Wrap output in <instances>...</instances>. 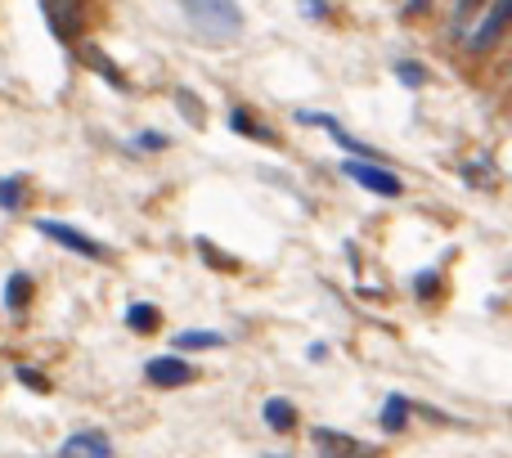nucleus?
<instances>
[{
    "instance_id": "obj_14",
    "label": "nucleus",
    "mask_w": 512,
    "mask_h": 458,
    "mask_svg": "<svg viewBox=\"0 0 512 458\" xmlns=\"http://www.w3.org/2000/svg\"><path fill=\"white\" fill-rule=\"evenodd\" d=\"M126 328H131V333H153V328H158V310L153 306H131L126 310Z\"/></svg>"
},
{
    "instance_id": "obj_13",
    "label": "nucleus",
    "mask_w": 512,
    "mask_h": 458,
    "mask_svg": "<svg viewBox=\"0 0 512 458\" xmlns=\"http://www.w3.org/2000/svg\"><path fill=\"white\" fill-rule=\"evenodd\" d=\"M32 292H36V283L27 279V274H9V283H5V306H9V310H27Z\"/></svg>"
},
{
    "instance_id": "obj_16",
    "label": "nucleus",
    "mask_w": 512,
    "mask_h": 458,
    "mask_svg": "<svg viewBox=\"0 0 512 458\" xmlns=\"http://www.w3.org/2000/svg\"><path fill=\"white\" fill-rule=\"evenodd\" d=\"M396 77H400V86H409V90H423L427 86V68H423V63H414V59H400L396 63Z\"/></svg>"
},
{
    "instance_id": "obj_24",
    "label": "nucleus",
    "mask_w": 512,
    "mask_h": 458,
    "mask_svg": "<svg viewBox=\"0 0 512 458\" xmlns=\"http://www.w3.org/2000/svg\"><path fill=\"white\" fill-rule=\"evenodd\" d=\"M301 9H306L310 18H328V5H324V0H301Z\"/></svg>"
},
{
    "instance_id": "obj_15",
    "label": "nucleus",
    "mask_w": 512,
    "mask_h": 458,
    "mask_svg": "<svg viewBox=\"0 0 512 458\" xmlns=\"http://www.w3.org/2000/svg\"><path fill=\"white\" fill-rule=\"evenodd\" d=\"M176 108L198 126V131L207 126V108H203V99H198V95H189V90H176Z\"/></svg>"
},
{
    "instance_id": "obj_9",
    "label": "nucleus",
    "mask_w": 512,
    "mask_h": 458,
    "mask_svg": "<svg viewBox=\"0 0 512 458\" xmlns=\"http://www.w3.org/2000/svg\"><path fill=\"white\" fill-rule=\"evenodd\" d=\"M261 418H265V427H270V432H292V427H297V405H292V400H283V396H270L261 405Z\"/></svg>"
},
{
    "instance_id": "obj_2",
    "label": "nucleus",
    "mask_w": 512,
    "mask_h": 458,
    "mask_svg": "<svg viewBox=\"0 0 512 458\" xmlns=\"http://www.w3.org/2000/svg\"><path fill=\"white\" fill-rule=\"evenodd\" d=\"M508 23H512V0H490V9L481 14V23L468 32V54H486V50H495L499 41H504V32H508Z\"/></svg>"
},
{
    "instance_id": "obj_1",
    "label": "nucleus",
    "mask_w": 512,
    "mask_h": 458,
    "mask_svg": "<svg viewBox=\"0 0 512 458\" xmlns=\"http://www.w3.org/2000/svg\"><path fill=\"white\" fill-rule=\"evenodd\" d=\"M180 9L212 41H239L243 36V9L234 0H180Z\"/></svg>"
},
{
    "instance_id": "obj_23",
    "label": "nucleus",
    "mask_w": 512,
    "mask_h": 458,
    "mask_svg": "<svg viewBox=\"0 0 512 458\" xmlns=\"http://www.w3.org/2000/svg\"><path fill=\"white\" fill-rule=\"evenodd\" d=\"M135 144H140V149H167V135H153V131H144Z\"/></svg>"
},
{
    "instance_id": "obj_12",
    "label": "nucleus",
    "mask_w": 512,
    "mask_h": 458,
    "mask_svg": "<svg viewBox=\"0 0 512 458\" xmlns=\"http://www.w3.org/2000/svg\"><path fill=\"white\" fill-rule=\"evenodd\" d=\"M180 351H216V346H225L221 333H212V328H185V333L176 337Z\"/></svg>"
},
{
    "instance_id": "obj_18",
    "label": "nucleus",
    "mask_w": 512,
    "mask_h": 458,
    "mask_svg": "<svg viewBox=\"0 0 512 458\" xmlns=\"http://www.w3.org/2000/svg\"><path fill=\"white\" fill-rule=\"evenodd\" d=\"M81 54H86V59H90V68H99V72H104V77H108V81H113V86H117V90H126V77H122V72H117V68H113V63H108V59H104V54H99V50H95V45H86V50H81Z\"/></svg>"
},
{
    "instance_id": "obj_10",
    "label": "nucleus",
    "mask_w": 512,
    "mask_h": 458,
    "mask_svg": "<svg viewBox=\"0 0 512 458\" xmlns=\"http://www.w3.org/2000/svg\"><path fill=\"white\" fill-rule=\"evenodd\" d=\"M230 131L248 135V140H261V144H279V135L270 131V126H261L248 108H230Z\"/></svg>"
},
{
    "instance_id": "obj_25",
    "label": "nucleus",
    "mask_w": 512,
    "mask_h": 458,
    "mask_svg": "<svg viewBox=\"0 0 512 458\" xmlns=\"http://www.w3.org/2000/svg\"><path fill=\"white\" fill-rule=\"evenodd\" d=\"M427 5H432V0H405V14H423Z\"/></svg>"
},
{
    "instance_id": "obj_6",
    "label": "nucleus",
    "mask_w": 512,
    "mask_h": 458,
    "mask_svg": "<svg viewBox=\"0 0 512 458\" xmlns=\"http://www.w3.org/2000/svg\"><path fill=\"white\" fill-rule=\"evenodd\" d=\"M310 441L319 445V454L324 458H378L369 445H360L355 436H346V432H333V427H315Z\"/></svg>"
},
{
    "instance_id": "obj_21",
    "label": "nucleus",
    "mask_w": 512,
    "mask_h": 458,
    "mask_svg": "<svg viewBox=\"0 0 512 458\" xmlns=\"http://www.w3.org/2000/svg\"><path fill=\"white\" fill-rule=\"evenodd\" d=\"M481 5H486V0H459V5H454V18H450L454 32H463V27L472 23V9H481Z\"/></svg>"
},
{
    "instance_id": "obj_4",
    "label": "nucleus",
    "mask_w": 512,
    "mask_h": 458,
    "mask_svg": "<svg viewBox=\"0 0 512 458\" xmlns=\"http://www.w3.org/2000/svg\"><path fill=\"white\" fill-rule=\"evenodd\" d=\"M36 229H41L45 238H54L59 247H68V252H77V256H86V261H104L108 256V247L104 243H95L90 234H81V229H72V225H63V221H36Z\"/></svg>"
},
{
    "instance_id": "obj_11",
    "label": "nucleus",
    "mask_w": 512,
    "mask_h": 458,
    "mask_svg": "<svg viewBox=\"0 0 512 458\" xmlns=\"http://www.w3.org/2000/svg\"><path fill=\"white\" fill-rule=\"evenodd\" d=\"M409 409H414V405H409L405 396H387V405H382V418H378L382 432H387V436H400V432H405Z\"/></svg>"
},
{
    "instance_id": "obj_22",
    "label": "nucleus",
    "mask_w": 512,
    "mask_h": 458,
    "mask_svg": "<svg viewBox=\"0 0 512 458\" xmlns=\"http://www.w3.org/2000/svg\"><path fill=\"white\" fill-rule=\"evenodd\" d=\"M14 373H18V382H23V387H32V391H50V382H45L36 369H27V364H23V369H14Z\"/></svg>"
},
{
    "instance_id": "obj_3",
    "label": "nucleus",
    "mask_w": 512,
    "mask_h": 458,
    "mask_svg": "<svg viewBox=\"0 0 512 458\" xmlns=\"http://www.w3.org/2000/svg\"><path fill=\"white\" fill-rule=\"evenodd\" d=\"M342 171L355 180L360 189H369V194H378V198H400V176L396 171H387V167H378V162H364V158H346L342 162Z\"/></svg>"
},
{
    "instance_id": "obj_19",
    "label": "nucleus",
    "mask_w": 512,
    "mask_h": 458,
    "mask_svg": "<svg viewBox=\"0 0 512 458\" xmlns=\"http://www.w3.org/2000/svg\"><path fill=\"white\" fill-rule=\"evenodd\" d=\"M198 256H203L207 265H212V270H239V265H234V256H225V252H216L212 243H207V238H198Z\"/></svg>"
},
{
    "instance_id": "obj_5",
    "label": "nucleus",
    "mask_w": 512,
    "mask_h": 458,
    "mask_svg": "<svg viewBox=\"0 0 512 458\" xmlns=\"http://www.w3.org/2000/svg\"><path fill=\"white\" fill-rule=\"evenodd\" d=\"M194 364L189 360H180V355H158V360H149L144 364V378L153 382V387H189V382H194Z\"/></svg>"
},
{
    "instance_id": "obj_17",
    "label": "nucleus",
    "mask_w": 512,
    "mask_h": 458,
    "mask_svg": "<svg viewBox=\"0 0 512 458\" xmlns=\"http://www.w3.org/2000/svg\"><path fill=\"white\" fill-rule=\"evenodd\" d=\"M23 189H27L23 176L0 180V207H5V212H18V207H23Z\"/></svg>"
},
{
    "instance_id": "obj_8",
    "label": "nucleus",
    "mask_w": 512,
    "mask_h": 458,
    "mask_svg": "<svg viewBox=\"0 0 512 458\" xmlns=\"http://www.w3.org/2000/svg\"><path fill=\"white\" fill-rule=\"evenodd\" d=\"M63 458H113V445L104 432H77L63 445Z\"/></svg>"
},
{
    "instance_id": "obj_7",
    "label": "nucleus",
    "mask_w": 512,
    "mask_h": 458,
    "mask_svg": "<svg viewBox=\"0 0 512 458\" xmlns=\"http://www.w3.org/2000/svg\"><path fill=\"white\" fill-rule=\"evenodd\" d=\"M41 14L59 41H72L81 27V0H41Z\"/></svg>"
},
{
    "instance_id": "obj_20",
    "label": "nucleus",
    "mask_w": 512,
    "mask_h": 458,
    "mask_svg": "<svg viewBox=\"0 0 512 458\" xmlns=\"http://www.w3.org/2000/svg\"><path fill=\"white\" fill-rule=\"evenodd\" d=\"M436 288H441V274H436V270H423V274L414 279V292H418L423 301H432V297H436Z\"/></svg>"
}]
</instances>
